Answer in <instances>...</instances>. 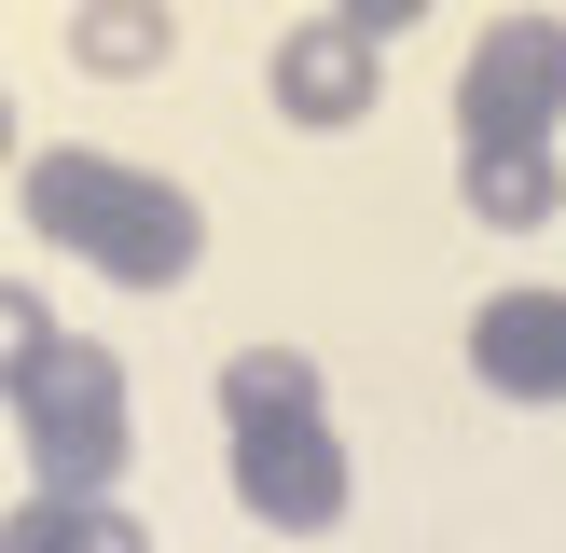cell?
I'll use <instances>...</instances> for the list:
<instances>
[{
    "instance_id": "cell-1",
    "label": "cell",
    "mask_w": 566,
    "mask_h": 553,
    "mask_svg": "<svg viewBox=\"0 0 566 553\" xmlns=\"http://www.w3.org/2000/svg\"><path fill=\"white\" fill-rule=\"evenodd\" d=\"M28 221L70 263H97L111 291H180L208 263V208L180 180H153V166H125V153H28Z\"/></svg>"
},
{
    "instance_id": "cell-2",
    "label": "cell",
    "mask_w": 566,
    "mask_h": 553,
    "mask_svg": "<svg viewBox=\"0 0 566 553\" xmlns=\"http://www.w3.org/2000/svg\"><path fill=\"white\" fill-rule=\"evenodd\" d=\"M14 442H28V498H111L138 457V415H125V359L55 332V359L14 387Z\"/></svg>"
},
{
    "instance_id": "cell-3",
    "label": "cell",
    "mask_w": 566,
    "mask_h": 553,
    "mask_svg": "<svg viewBox=\"0 0 566 553\" xmlns=\"http://www.w3.org/2000/svg\"><path fill=\"white\" fill-rule=\"evenodd\" d=\"M566 125V14H497L457 70V153H553Z\"/></svg>"
},
{
    "instance_id": "cell-4",
    "label": "cell",
    "mask_w": 566,
    "mask_h": 553,
    "mask_svg": "<svg viewBox=\"0 0 566 553\" xmlns=\"http://www.w3.org/2000/svg\"><path fill=\"white\" fill-rule=\"evenodd\" d=\"M235 512L276 525V540H332V525H346V442H332V415H263V429H235Z\"/></svg>"
},
{
    "instance_id": "cell-5",
    "label": "cell",
    "mask_w": 566,
    "mask_h": 553,
    "mask_svg": "<svg viewBox=\"0 0 566 553\" xmlns=\"http://www.w3.org/2000/svg\"><path fill=\"white\" fill-rule=\"evenodd\" d=\"M470 374L497 401H566V291H484L470 304Z\"/></svg>"
},
{
    "instance_id": "cell-6",
    "label": "cell",
    "mask_w": 566,
    "mask_h": 553,
    "mask_svg": "<svg viewBox=\"0 0 566 553\" xmlns=\"http://www.w3.org/2000/svg\"><path fill=\"white\" fill-rule=\"evenodd\" d=\"M276 111H291V125H359V111H374V42H359L346 14H304L291 42H276Z\"/></svg>"
},
{
    "instance_id": "cell-7",
    "label": "cell",
    "mask_w": 566,
    "mask_h": 553,
    "mask_svg": "<svg viewBox=\"0 0 566 553\" xmlns=\"http://www.w3.org/2000/svg\"><path fill=\"white\" fill-rule=\"evenodd\" d=\"M0 553H153L125 498H14L0 512Z\"/></svg>"
},
{
    "instance_id": "cell-8",
    "label": "cell",
    "mask_w": 566,
    "mask_h": 553,
    "mask_svg": "<svg viewBox=\"0 0 566 553\" xmlns=\"http://www.w3.org/2000/svg\"><path fill=\"white\" fill-rule=\"evenodd\" d=\"M457 194H470V221L525 236V221L566 208V153H457Z\"/></svg>"
},
{
    "instance_id": "cell-9",
    "label": "cell",
    "mask_w": 566,
    "mask_h": 553,
    "mask_svg": "<svg viewBox=\"0 0 566 553\" xmlns=\"http://www.w3.org/2000/svg\"><path fill=\"white\" fill-rule=\"evenodd\" d=\"M263 415H318V359L304 346H235L221 359V429H263Z\"/></svg>"
},
{
    "instance_id": "cell-10",
    "label": "cell",
    "mask_w": 566,
    "mask_h": 553,
    "mask_svg": "<svg viewBox=\"0 0 566 553\" xmlns=\"http://www.w3.org/2000/svg\"><path fill=\"white\" fill-rule=\"evenodd\" d=\"M70 55H83L97 83L166 70V0H83V14H70Z\"/></svg>"
},
{
    "instance_id": "cell-11",
    "label": "cell",
    "mask_w": 566,
    "mask_h": 553,
    "mask_svg": "<svg viewBox=\"0 0 566 553\" xmlns=\"http://www.w3.org/2000/svg\"><path fill=\"white\" fill-rule=\"evenodd\" d=\"M42 359H55V304L28 291V276H0V401H14Z\"/></svg>"
},
{
    "instance_id": "cell-12",
    "label": "cell",
    "mask_w": 566,
    "mask_h": 553,
    "mask_svg": "<svg viewBox=\"0 0 566 553\" xmlns=\"http://www.w3.org/2000/svg\"><path fill=\"white\" fill-rule=\"evenodd\" d=\"M332 14H346V28H359V42H401V28H415V14H429V0H332Z\"/></svg>"
},
{
    "instance_id": "cell-13",
    "label": "cell",
    "mask_w": 566,
    "mask_h": 553,
    "mask_svg": "<svg viewBox=\"0 0 566 553\" xmlns=\"http://www.w3.org/2000/svg\"><path fill=\"white\" fill-rule=\"evenodd\" d=\"M0 166H14V97H0Z\"/></svg>"
}]
</instances>
